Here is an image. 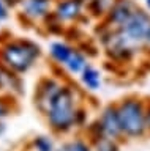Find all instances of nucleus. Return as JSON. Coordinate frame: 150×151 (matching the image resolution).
<instances>
[{
    "label": "nucleus",
    "mask_w": 150,
    "mask_h": 151,
    "mask_svg": "<svg viewBox=\"0 0 150 151\" xmlns=\"http://www.w3.org/2000/svg\"><path fill=\"white\" fill-rule=\"evenodd\" d=\"M144 50L150 55V30L147 33V36H145V41H144Z\"/></svg>",
    "instance_id": "6ab92c4d"
},
{
    "label": "nucleus",
    "mask_w": 150,
    "mask_h": 151,
    "mask_svg": "<svg viewBox=\"0 0 150 151\" xmlns=\"http://www.w3.org/2000/svg\"><path fill=\"white\" fill-rule=\"evenodd\" d=\"M88 65L90 63H88V58H87L86 52L74 47V52L71 54V57H70V60L65 63L63 68L67 69V73L71 74V76H81V73L87 68Z\"/></svg>",
    "instance_id": "9b49d317"
},
{
    "label": "nucleus",
    "mask_w": 150,
    "mask_h": 151,
    "mask_svg": "<svg viewBox=\"0 0 150 151\" xmlns=\"http://www.w3.org/2000/svg\"><path fill=\"white\" fill-rule=\"evenodd\" d=\"M10 17V6L5 3V0H0V22L7 21Z\"/></svg>",
    "instance_id": "f3484780"
},
{
    "label": "nucleus",
    "mask_w": 150,
    "mask_h": 151,
    "mask_svg": "<svg viewBox=\"0 0 150 151\" xmlns=\"http://www.w3.org/2000/svg\"><path fill=\"white\" fill-rule=\"evenodd\" d=\"M63 151H93V148L87 142H84L81 139H74V140H70L67 142L65 145H62Z\"/></svg>",
    "instance_id": "4468645a"
},
{
    "label": "nucleus",
    "mask_w": 150,
    "mask_h": 151,
    "mask_svg": "<svg viewBox=\"0 0 150 151\" xmlns=\"http://www.w3.org/2000/svg\"><path fill=\"white\" fill-rule=\"evenodd\" d=\"M5 3L8 5V6H17V5H19L21 6V3H22V0H5Z\"/></svg>",
    "instance_id": "aec40b11"
},
{
    "label": "nucleus",
    "mask_w": 150,
    "mask_h": 151,
    "mask_svg": "<svg viewBox=\"0 0 150 151\" xmlns=\"http://www.w3.org/2000/svg\"><path fill=\"white\" fill-rule=\"evenodd\" d=\"M63 87V83H60L57 79H43L41 80V83L38 85V88H36V93H35V102L38 109L41 112L48 113L51 104H52L54 98L57 96V93L60 91V88Z\"/></svg>",
    "instance_id": "6e6552de"
},
{
    "label": "nucleus",
    "mask_w": 150,
    "mask_h": 151,
    "mask_svg": "<svg viewBox=\"0 0 150 151\" xmlns=\"http://www.w3.org/2000/svg\"><path fill=\"white\" fill-rule=\"evenodd\" d=\"M96 124L100 127V132L103 137H107V139H112V140H119L123 135L115 104H109V106H106L103 109L98 120H96Z\"/></svg>",
    "instance_id": "423d86ee"
},
{
    "label": "nucleus",
    "mask_w": 150,
    "mask_h": 151,
    "mask_svg": "<svg viewBox=\"0 0 150 151\" xmlns=\"http://www.w3.org/2000/svg\"><path fill=\"white\" fill-rule=\"evenodd\" d=\"M73 52H74V47L71 44H68V42H65V41H54V42H51V46H49L51 58H52V61L59 66H65V63L70 60V57H71Z\"/></svg>",
    "instance_id": "9d476101"
},
{
    "label": "nucleus",
    "mask_w": 150,
    "mask_h": 151,
    "mask_svg": "<svg viewBox=\"0 0 150 151\" xmlns=\"http://www.w3.org/2000/svg\"><path fill=\"white\" fill-rule=\"evenodd\" d=\"M5 83H7V69L0 65V91L5 88Z\"/></svg>",
    "instance_id": "a211bd4d"
},
{
    "label": "nucleus",
    "mask_w": 150,
    "mask_h": 151,
    "mask_svg": "<svg viewBox=\"0 0 150 151\" xmlns=\"http://www.w3.org/2000/svg\"><path fill=\"white\" fill-rule=\"evenodd\" d=\"M52 0H22L21 14L30 22H41L52 14Z\"/></svg>",
    "instance_id": "0eeeda50"
},
{
    "label": "nucleus",
    "mask_w": 150,
    "mask_h": 151,
    "mask_svg": "<svg viewBox=\"0 0 150 151\" xmlns=\"http://www.w3.org/2000/svg\"><path fill=\"white\" fill-rule=\"evenodd\" d=\"M115 106L125 137L139 139L147 132V104L142 99L138 96H128Z\"/></svg>",
    "instance_id": "7ed1b4c3"
},
{
    "label": "nucleus",
    "mask_w": 150,
    "mask_h": 151,
    "mask_svg": "<svg viewBox=\"0 0 150 151\" xmlns=\"http://www.w3.org/2000/svg\"><path fill=\"white\" fill-rule=\"evenodd\" d=\"M81 83L87 91H98L103 87V74L101 71L93 65H88L81 73Z\"/></svg>",
    "instance_id": "1a4fd4ad"
},
{
    "label": "nucleus",
    "mask_w": 150,
    "mask_h": 151,
    "mask_svg": "<svg viewBox=\"0 0 150 151\" xmlns=\"http://www.w3.org/2000/svg\"><path fill=\"white\" fill-rule=\"evenodd\" d=\"M114 3H115V0H88L87 2L88 14H92L95 17L104 19Z\"/></svg>",
    "instance_id": "f8f14e48"
},
{
    "label": "nucleus",
    "mask_w": 150,
    "mask_h": 151,
    "mask_svg": "<svg viewBox=\"0 0 150 151\" xmlns=\"http://www.w3.org/2000/svg\"><path fill=\"white\" fill-rule=\"evenodd\" d=\"M93 151H120L119 140H112L107 137H98L93 140Z\"/></svg>",
    "instance_id": "ddd939ff"
},
{
    "label": "nucleus",
    "mask_w": 150,
    "mask_h": 151,
    "mask_svg": "<svg viewBox=\"0 0 150 151\" xmlns=\"http://www.w3.org/2000/svg\"><path fill=\"white\" fill-rule=\"evenodd\" d=\"M57 151H63V148H59V150H57Z\"/></svg>",
    "instance_id": "5701e85b"
},
{
    "label": "nucleus",
    "mask_w": 150,
    "mask_h": 151,
    "mask_svg": "<svg viewBox=\"0 0 150 151\" xmlns=\"http://www.w3.org/2000/svg\"><path fill=\"white\" fill-rule=\"evenodd\" d=\"M147 132H150V104L147 106Z\"/></svg>",
    "instance_id": "412c9836"
},
{
    "label": "nucleus",
    "mask_w": 150,
    "mask_h": 151,
    "mask_svg": "<svg viewBox=\"0 0 150 151\" xmlns=\"http://www.w3.org/2000/svg\"><path fill=\"white\" fill-rule=\"evenodd\" d=\"M11 113V107L10 104H8L3 98H0V121L3 120V118H7L8 115Z\"/></svg>",
    "instance_id": "dca6fc26"
},
{
    "label": "nucleus",
    "mask_w": 150,
    "mask_h": 151,
    "mask_svg": "<svg viewBox=\"0 0 150 151\" xmlns=\"http://www.w3.org/2000/svg\"><path fill=\"white\" fill-rule=\"evenodd\" d=\"M78 96L76 90L70 85H63L54 98L51 104L48 113V123L55 132H68L74 126H78V115H79V107H78Z\"/></svg>",
    "instance_id": "f257e3e1"
},
{
    "label": "nucleus",
    "mask_w": 150,
    "mask_h": 151,
    "mask_svg": "<svg viewBox=\"0 0 150 151\" xmlns=\"http://www.w3.org/2000/svg\"><path fill=\"white\" fill-rule=\"evenodd\" d=\"M41 49L30 40H11L0 47L2 66L14 74H24L36 63Z\"/></svg>",
    "instance_id": "f03ea898"
},
{
    "label": "nucleus",
    "mask_w": 150,
    "mask_h": 151,
    "mask_svg": "<svg viewBox=\"0 0 150 151\" xmlns=\"http://www.w3.org/2000/svg\"><path fill=\"white\" fill-rule=\"evenodd\" d=\"M138 8L139 6L133 0H115V3L112 5V8L107 13V16L103 19L104 21L103 25L109 30H117V28L123 27V24L133 16V13Z\"/></svg>",
    "instance_id": "39448f33"
},
{
    "label": "nucleus",
    "mask_w": 150,
    "mask_h": 151,
    "mask_svg": "<svg viewBox=\"0 0 150 151\" xmlns=\"http://www.w3.org/2000/svg\"><path fill=\"white\" fill-rule=\"evenodd\" d=\"M144 3H145V9L150 13V0H144Z\"/></svg>",
    "instance_id": "4be33fe9"
},
{
    "label": "nucleus",
    "mask_w": 150,
    "mask_h": 151,
    "mask_svg": "<svg viewBox=\"0 0 150 151\" xmlns=\"http://www.w3.org/2000/svg\"><path fill=\"white\" fill-rule=\"evenodd\" d=\"M87 0H59L52 9V17L59 24H73L84 17Z\"/></svg>",
    "instance_id": "20e7f679"
},
{
    "label": "nucleus",
    "mask_w": 150,
    "mask_h": 151,
    "mask_svg": "<svg viewBox=\"0 0 150 151\" xmlns=\"http://www.w3.org/2000/svg\"><path fill=\"white\" fill-rule=\"evenodd\" d=\"M33 146H35V151H55L52 140H51L49 137H46V135L35 137Z\"/></svg>",
    "instance_id": "2eb2a0df"
}]
</instances>
